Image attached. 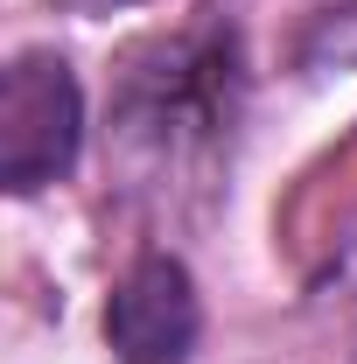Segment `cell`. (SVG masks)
Instances as JSON below:
<instances>
[{"label": "cell", "mask_w": 357, "mask_h": 364, "mask_svg": "<svg viewBox=\"0 0 357 364\" xmlns=\"http://www.w3.org/2000/svg\"><path fill=\"white\" fill-rule=\"evenodd\" d=\"M85 140V98L63 56H14L7 85H0V182L7 189H43L78 161Z\"/></svg>", "instance_id": "cell-1"}, {"label": "cell", "mask_w": 357, "mask_h": 364, "mask_svg": "<svg viewBox=\"0 0 357 364\" xmlns=\"http://www.w3.org/2000/svg\"><path fill=\"white\" fill-rule=\"evenodd\" d=\"M196 287L189 267L169 252H147L119 273L112 301H105V343L119 364H182L196 343Z\"/></svg>", "instance_id": "cell-2"}]
</instances>
